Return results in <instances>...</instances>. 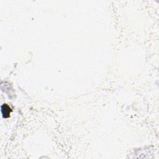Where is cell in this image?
<instances>
[{"label":"cell","mask_w":159,"mask_h":159,"mask_svg":"<svg viewBox=\"0 0 159 159\" xmlns=\"http://www.w3.org/2000/svg\"><path fill=\"white\" fill-rule=\"evenodd\" d=\"M12 110L8 105L4 104L1 106V112L3 118H7L10 116V114Z\"/></svg>","instance_id":"obj_1"}]
</instances>
